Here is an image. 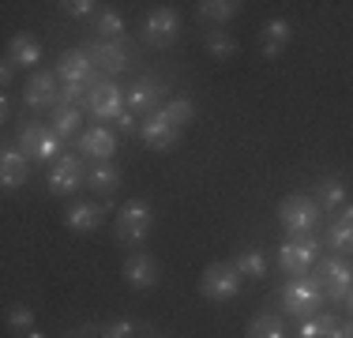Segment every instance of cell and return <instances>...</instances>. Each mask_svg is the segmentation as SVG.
<instances>
[{"label":"cell","instance_id":"cb8c5ba5","mask_svg":"<svg viewBox=\"0 0 353 338\" xmlns=\"http://www.w3.org/2000/svg\"><path fill=\"white\" fill-rule=\"evenodd\" d=\"M316 203H319V210L339 215V210L346 207V181H342V177H319L316 181Z\"/></svg>","mask_w":353,"mask_h":338},{"label":"cell","instance_id":"d6a6232c","mask_svg":"<svg viewBox=\"0 0 353 338\" xmlns=\"http://www.w3.org/2000/svg\"><path fill=\"white\" fill-rule=\"evenodd\" d=\"M64 15H72V19H90L94 23V15L102 12V4L98 0H64Z\"/></svg>","mask_w":353,"mask_h":338},{"label":"cell","instance_id":"e575fe53","mask_svg":"<svg viewBox=\"0 0 353 338\" xmlns=\"http://www.w3.org/2000/svg\"><path fill=\"white\" fill-rule=\"evenodd\" d=\"M319 335L323 338H346V324H342L339 316H331V312H323V316H319Z\"/></svg>","mask_w":353,"mask_h":338},{"label":"cell","instance_id":"8d00e7d4","mask_svg":"<svg viewBox=\"0 0 353 338\" xmlns=\"http://www.w3.org/2000/svg\"><path fill=\"white\" fill-rule=\"evenodd\" d=\"M113 124H117V132H139V117L132 113V109H124V113L117 117Z\"/></svg>","mask_w":353,"mask_h":338},{"label":"cell","instance_id":"9c48e42d","mask_svg":"<svg viewBox=\"0 0 353 338\" xmlns=\"http://www.w3.org/2000/svg\"><path fill=\"white\" fill-rule=\"evenodd\" d=\"M176 34H181V15H176L173 8H154V12H147V19L139 23V38L147 41L150 49L173 46Z\"/></svg>","mask_w":353,"mask_h":338},{"label":"cell","instance_id":"e0dca14e","mask_svg":"<svg viewBox=\"0 0 353 338\" xmlns=\"http://www.w3.org/2000/svg\"><path fill=\"white\" fill-rule=\"evenodd\" d=\"M124 282L132 290H154L158 286V259L150 252H128V259H124Z\"/></svg>","mask_w":353,"mask_h":338},{"label":"cell","instance_id":"1f68e13d","mask_svg":"<svg viewBox=\"0 0 353 338\" xmlns=\"http://www.w3.org/2000/svg\"><path fill=\"white\" fill-rule=\"evenodd\" d=\"M4 324H8V331H12V335L34 331V308H30V304H12L8 316H4Z\"/></svg>","mask_w":353,"mask_h":338},{"label":"cell","instance_id":"74e56055","mask_svg":"<svg viewBox=\"0 0 353 338\" xmlns=\"http://www.w3.org/2000/svg\"><path fill=\"white\" fill-rule=\"evenodd\" d=\"M15 72H19V68H15V64L4 57V61H0V83H4V87H12V83H15Z\"/></svg>","mask_w":353,"mask_h":338},{"label":"cell","instance_id":"277c9868","mask_svg":"<svg viewBox=\"0 0 353 338\" xmlns=\"http://www.w3.org/2000/svg\"><path fill=\"white\" fill-rule=\"evenodd\" d=\"M319 218H323V210L312 196H285L279 203V222L285 237H312Z\"/></svg>","mask_w":353,"mask_h":338},{"label":"cell","instance_id":"52a82bcc","mask_svg":"<svg viewBox=\"0 0 353 338\" xmlns=\"http://www.w3.org/2000/svg\"><path fill=\"white\" fill-rule=\"evenodd\" d=\"M113 226H117V241L139 244V241H147L150 226H154V210H150L147 199H128L121 210H117Z\"/></svg>","mask_w":353,"mask_h":338},{"label":"cell","instance_id":"b9f144b4","mask_svg":"<svg viewBox=\"0 0 353 338\" xmlns=\"http://www.w3.org/2000/svg\"><path fill=\"white\" fill-rule=\"evenodd\" d=\"M346 308H350V319H353V290H350V297H346Z\"/></svg>","mask_w":353,"mask_h":338},{"label":"cell","instance_id":"836d02e7","mask_svg":"<svg viewBox=\"0 0 353 338\" xmlns=\"http://www.w3.org/2000/svg\"><path fill=\"white\" fill-rule=\"evenodd\" d=\"M136 335H139L136 319H113V324H102L98 338H136Z\"/></svg>","mask_w":353,"mask_h":338},{"label":"cell","instance_id":"4fadbf2b","mask_svg":"<svg viewBox=\"0 0 353 338\" xmlns=\"http://www.w3.org/2000/svg\"><path fill=\"white\" fill-rule=\"evenodd\" d=\"M30 181V158L19 150V143H4L0 150V184L4 192H15Z\"/></svg>","mask_w":353,"mask_h":338},{"label":"cell","instance_id":"5b68a950","mask_svg":"<svg viewBox=\"0 0 353 338\" xmlns=\"http://www.w3.org/2000/svg\"><path fill=\"white\" fill-rule=\"evenodd\" d=\"M61 75L49 72V68H38V72H30L27 87H23V106L30 109V113H53L57 106H61Z\"/></svg>","mask_w":353,"mask_h":338},{"label":"cell","instance_id":"7a4b0ae2","mask_svg":"<svg viewBox=\"0 0 353 338\" xmlns=\"http://www.w3.org/2000/svg\"><path fill=\"white\" fill-rule=\"evenodd\" d=\"M15 143H19V150L30 158V162H38V166H53L57 158L64 155L61 150V135H57L49 124H41V121H19V135H15Z\"/></svg>","mask_w":353,"mask_h":338},{"label":"cell","instance_id":"4316f807","mask_svg":"<svg viewBox=\"0 0 353 338\" xmlns=\"http://www.w3.org/2000/svg\"><path fill=\"white\" fill-rule=\"evenodd\" d=\"M94 38L98 41H121L124 38V15L117 12V8H102V12L94 15Z\"/></svg>","mask_w":353,"mask_h":338},{"label":"cell","instance_id":"8992f818","mask_svg":"<svg viewBox=\"0 0 353 338\" xmlns=\"http://www.w3.org/2000/svg\"><path fill=\"white\" fill-rule=\"evenodd\" d=\"M316 278L323 286L327 301H346L353 290V264L346 256H339V252H331V256H323L316 264Z\"/></svg>","mask_w":353,"mask_h":338},{"label":"cell","instance_id":"4dcf8cb0","mask_svg":"<svg viewBox=\"0 0 353 338\" xmlns=\"http://www.w3.org/2000/svg\"><path fill=\"white\" fill-rule=\"evenodd\" d=\"M162 109H165V117H170V121L176 124V128H184V124H192V121H196V101H192L188 95H176V98H170Z\"/></svg>","mask_w":353,"mask_h":338},{"label":"cell","instance_id":"ac0fdd59","mask_svg":"<svg viewBox=\"0 0 353 338\" xmlns=\"http://www.w3.org/2000/svg\"><path fill=\"white\" fill-rule=\"evenodd\" d=\"M57 75H61V83H83L87 87L90 83V75L98 72L94 61L87 57V49H64L61 57H57V68H53Z\"/></svg>","mask_w":353,"mask_h":338},{"label":"cell","instance_id":"ffe728a7","mask_svg":"<svg viewBox=\"0 0 353 338\" xmlns=\"http://www.w3.org/2000/svg\"><path fill=\"white\" fill-rule=\"evenodd\" d=\"M290 41H293V23L290 19H267L263 27H259V53H263L267 61L282 57Z\"/></svg>","mask_w":353,"mask_h":338},{"label":"cell","instance_id":"5bb4252c","mask_svg":"<svg viewBox=\"0 0 353 338\" xmlns=\"http://www.w3.org/2000/svg\"><path fill=\"white\" fill-rule=\"evenodd\" d=\"M109 218V203H83L75 199L68 210H64V226L72 233H94L102 230V222Z\"/></svg>","mask_w":353,"mask_h":338},{"label":"cell","instance_id":"d590c367","mask_svg":"<svg viewBox=\"0 0 353 338\" xmlns=\"http://www.w3.org/2000/svg\"><path fill=\"white\" fill-rule=\"evenodd\" d=\"M87 95H90V90L83 87V83H64V87H61V106H83Z\"/></svg>","mask_w":353,"mask_h":338},{"label":"cell","instance_id":"6da1fadb","mask_svg":"<svg viewBox=\"0 0 353 338\" xmlns=\"http://www.w3.org/2000/svg\"><path fill=\"white\" fill-rule=\"evenodd\" d=\"M279 304L285 308V316L293 319H312L316 308L323 304V286H319V278H285L282 290H279Z\"/></svg>","mask_w":353,"mask_h":338},{"label":"cell","instance_id":"7c38bea8","mask_svg":"<svg viewBox=\"0 0 353 338\" xmlns=\"http://www.w3.org/2000/svg\"><path fill=\"white\" fill-rule=\"evenodd\" d=\"M87 109H90V117H98V121H117V117L128 109V98H124V90L117 87L113 79H105L102 87H94L87 95Z\"/></svg>","mask_w":353,"mask_h":338},{"label":"cell","instance_id":"ba28073f","mask_svg":"<svg viewBox=\"0 0 353 338\" xmlns=\"http://www.w3.org/2000/svg\"><path fill=\"white\" fill-rule=\"evenodd\" d=\"M199 293H203L207 301H233L241 293V270L233 264H211L203 267V275H199Z\"/></svg>","mask_w":353,"mask_h":338},{"label":"cell","instance_id":"60d3db41","mask_svg":"<svg viewBox=\"0 0 353 338\" xmlns=\"http://www.w3.org/2000/svg\"><path fill=\"white\" fill-rule=\"evenodd\" d=\"M15 338H46L41 331H27V335H15Z\"/></svg>","mask_w":353,"mask_h":338},{"label":"cell","instance_id":"f546056e","mask_svg":"<svg viewBox=\"0 0 353 338\" xmlns=\"http://www.w3.org/2000/svg\"><path fill=\"white\" fill-rule=\"evenodd\" d=\"M233 267L241 270V278H267V259L259 248H241L233 256Z\"/></svg>","mask_w":353,"mask_h":338},{"label":"cell","instance_id":"f1b7e54d","mask_svg":"<svg viewBox=\"0 0 353 338\" xmlns=\"http://www.w3.org/2000/svg\"><path fill=\"white\" fill-rule=\"evenodd\" d=\"M203 46H207V53H211L214 61H230V57H237V53H241L237 38H233V34H225V30L203 34Z\"/></svg>","mask_w":353,"mask_h":338},{"label":"cell","instance_id":"603a6c76","mask_svg":"<svg viewBox=\"0 0 353 338\" xmlns=\"http://www.w3.org/2000/svg\"><path fill=\"white\" fill-rule=\"evenodd\" d=\"M87 188H94L98 196H117V188H121V169L113 162H90L87 166Z\"/></svg>","mask_w":353,"mask_h":338},{"label":"cell","instance_id":"2e32d148","mask_svg":"<svg viewBox=\"0 0 353 338\" xmlns=\"http://www.w3.org/2000/svg\"><path fill=\"white\" fill-rule=\"evenodd\" d=\"M79 150L90 158V162H109V158L117 155V132L105 128V124H90V128H83L79 139Z\"/></svg>","mask_w":353,"mask_h":338},{"label":"cell","instance_id":"7bdbcfd3","mask_svg":"<svg viewBox=\"0 0 353 338\" xmlns=\"http://www.w3.org/2000/svg\"><path fill=\"white\" fill-rule=\"evenodd\" d=\"M346 338H353V319H350V324H346Z\"/></svg>","mask_w":353,"mask_h":338},{"label":"cell","instance_id":"d6986e66","mask_svg":"<svg viewBox=\"0 0 353 338\" xmlns=\"http://www.w3.org/2000/svg\"><path fill=\"white\" fill-rule=\"evenodd\" d=\"M87 57L94 61V68L102 75H117V72L128 68V49H124V41H90Z\"/></svg>","mask_w":353,"mask_h":338},{"label":"cell","instance_id":"30bf717a","mask_svg":"<svg viewBox=\"0 0 353 338\" xmlns=\"http://www.w3.org/2000/svg\"><path fill=\"white\" fill-rule=\"evenodd\" d=\"M87 181V169L75 155H61L46 173V184H49V196H72L79 184Z\"/></svg>","mask_w":353,"mask_h":338},{"label":"cell","instance_id":"d4e9b609","mask_svg":"<svg viewBox=\"0 0 353 338\" xmlns=\"http://www.w3.org/2000/svg\"><path fill=\"white\" fill-rule=\"evenodd\" d=\"M49 128L61 135L64 143H68V139H79V135H83V132H79V128H83V106H57Z\"/></svg>","mask_w":353,"mask_h":338},{"label":"cell","instance_id":"484cf974","mask_svg":"<svg viewBox=\"0 0 353 338\" xmlns=\"http://www.w3.org/2000/svg\"><path fill=\"white\" fill-rule=\"evenodd\" d=\"M245 338H290V331H285L282 316H274V312H259V316L248 319Z\"/></svg>","mask_w":353,"mask_h":338},{"label":"cell","instance_id":"f35d334b","mask_svg":"<svg viewBox=\"0 0 353 338\" xmlns=\"http://www.w3.org/2000/svg\"><path fill=\"white\" fill-rule=\"evenodd\" d=\"M94 335H102V327H94V324H87V327H79L72 338H94Z\"/></svg>","mask_w":353,"mask_h":338},{"label":"cell","instance_id":"8fae6325","mask_svg":"<svg viewBox=\"0 0 353 338\" xmlns=\"http://www.w3.org/2000/svg\"><path fill=\"white\" fill-rule=\"evenodd\" d=\"M139 139L147 143L150 150H173L176 139H181V128L165 117V109H158V113H150L139 121Z\"/></svg>","mask_w":353,"mask_h":338},{"label":"cell","instance_id":"7402d4cb","mask_svg":"<svg viewBox=\"0 0 353 338\" xmlns=\"http://www.w3.org/2000/svg\"><path fill=\"white\" fill-rule=\"evenodd\" d=\"M8 61H12L15 68H38V61H41V41L34 38V34H15L12 41H8Z\"/></svg>","mask_w":353,"mask_h":338},{"label":"cell","instance_id":"ab89813d","mask_svg":"<svg viewBox=\"0 0 353 338\" xmlns=\"http://www.w3.org/2000/svg\"><path fill=\"white\" fill-rule=\"evenodd\" d=\"M0 121H4V124L12 121V98H8V95L0 98Z\"/></svg>","mask_w":353,"mask_h":338},{"label":"cell","instance_id":"44dd1931","mask_svg":"<svg viewBox=\"0 0 353 338\" xmlns=\"http://www.w3.org/2000/svg\"><path fill=\"white\" fill-rule=\"evenodd\" d=\"M327 244L339 256H353V207H342L327 226Z\"/></svg>","mask_w":353,"mask_h":338},{"label":"cell","instance_id":"9a60e30c","mask_svg":"<svg viewBox=\"0 0 353 338\" xmlns=\"http://www.w3.org/2000/svg\"><path fill=\"white\" fill-rule=\"evenodd\" d=\"M124 98H128V109L136 117H150V113H158V98H165V87L158 79H150V75H143V79H136L128 90H124Z\"/></svg>","mask_w":353,"mask_h":338},{"label":"cell","instance_id":"83f0119b","mask_svg":"<svg viewBox=\"0 0 353 338\" xmlns=\"http://www.w3.org/2000/svg\"><path fill=\"white\" fill-rule=\"evenodd\" d=\"M241 8H245L241 0H199L196 12L203 23H230L233 15H241Z\"/></svg>","mask_w":353,"mask_h":338},{"label":"cell","instance_id":"3957f363","mask_svg":"<svg viewBox=\"0 0 353 338\" xmlns=\"http://www.w3.org/2000/svg\"><path fill=\"white\" fill-rule=\"evenodd\" d=\"M319 248H323V241L312 233V237H285L279 244V270L285 278H301L308 275L316 264H319Z\"/></svg>","mask_w":353,"mask_h":338}]
</instances>
